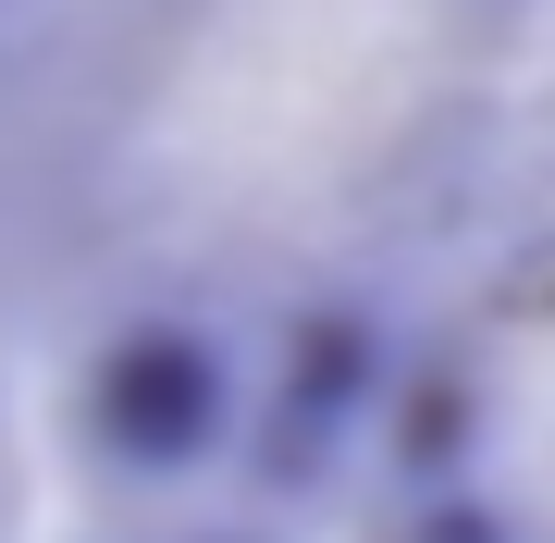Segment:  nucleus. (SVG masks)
Here are the masks:
<instances>
[{"label":"nucleus","mask_w":555,"mask_h":543,"mask_svg":"<svg viewBox=\"0 0 555 543\" xmlns=\"http://www.w3.org/2000/svg\"><path fill=\"white\" fill-rule=\"evenodd\" d=\"M87 444L124 469V482H198V469L235 444L259 408H247V371L235 346L210 322H185V309H137V322H112L87 346Z\"/></svg>","instance_id":"obj_1"},{"label":"nucleus","mask_w":555,"mask_h":543,"mask_svg":"<svg viewBox=\"0 0 555 543\" xmlns=\"http://www.w3.org/2000/svg\"><path fill=\"white\" fill-rule=\"evenodd\" d=\"M396 322H383L371 297H309L297 322H284V359L259 383V421H272L297 457H334L346 432L383 421V396H396Z\"/></svg>","instance_id":"obj_2"},{"label":"nucleus","mask_w":555,"mask_h":543,"mask_svg":"<svg viewBox=\"0 0 555 543\" xmlns=\"http://www.w3.org/2000/svg\"><path fill=\"white\" fill-rule=\"evenodd\" d=\"M469 444H481V396L456 371H396V396H383V457H396V482H469Z\"/></svg>","instance_id":"obj_3"},{"label":"nucleus","mask_w":555,"mask_h":543,"mask_svg":"<svg viewBox=\"0 0 555 543\" xmlns=\"http://www.w3.org/2000/svg\"><path fill=\"white\" fill-rule=\"evenodd\" d=\"M396 543H518V519L481 482H420L408 519H396Z\"/></svg>","instance_id":"obj_4"},{"label":"nucleus","mask_w":555,"mask_h":543,"mask_svg":"<svg viewBox=\"0 0 555 543\" xmlns=\"http://www.w3.org/2000/svg\"><path fill=\"white\" fill-rule=\"evenodd\" d=\"M210 543H259V531H210Z\"/></svg>","instance_id":"obj_5"}]
</instances>
